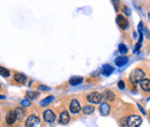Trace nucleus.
Instances as JSON below:
<instances>
[{"label": "nucleus", "instance_id": "f257e3e1", "mask_svg": "<svg viewBox=\"0 0 150 127\" xmlns=\"http://www.w3.org/2000/svg\"><path fill=\"white\" fill-rule=\"evenodd\" d=\"M143 79H144V72H143L142 70H140V68L134 70V71L132 72L131 76H129V80H131V82L133 84L140 83Z\"/></svg>", "mask_w": 150, "mask_h": 127}, {"label": "nucleus", "instance_id": "f03ea898", "mask_svg": "<svg viewBox=\"0 0 150 127\" xmlns=\"http://www.w3.org/2000/svg\"><path fill=\"white\" fill-rule=\"evenodd\" d=\"M142 123V119L136 116V114H133L131 117H128L127 119V126L128 127H139Z\"/></svg>", "mask_w": 150, "mask_h": 127}, {"label": "nucleus", "instance_id": "7ed1b4c3", "mask_svg": "<svg viewBox=\"0 0 150 127\" xmlns=\"http://www.w3.org/2000/svg\"><path fill=\"white\" fill-rule=\"evenodd\" d=\"M39 124H40V120L35 114L29 116L27 118V120H25V127H37Z\"/></svg>", "mask_w": 150, "mask_h": 127}, {"label": "nucleus", "instance_id": "20e7f679", "mask_svg": "<svg viewBox=\"0 0 150 127\" xmlns=\"http://www.w3.org/2000/svg\"><path fill=\"white\" fill-rule=\"evenodd\" d=\"M102 98H103V95H100V94H99V92H97V91H94V92H91V94H89V95L87 96L88 102L94 103V104H98V103H100Z\"/></svg>", "mask_w": 150, "mask_h": 127}, {"label": "nucleus", "instance_id": "39448f33", "mask_svg": "<svg viewBox=\"0 0 150 127\" xmlns=\"http://www.w3.org/2000/svg\"><path fill=\"white\" fill-rule=\"evenodd\" d=\"M43 117H44V120L46 123H53L56 120V114L52 110H45L43 113Z\"/></svg>", "mask_w": 150, "mask_h": 127}, {"label": "nucleus", "instance_id": "423d86ee", "mask_svg": "<svg viewBox=\"0 0 150 127\" xmlns=\"http://www.w3.org/2000/svg\"><path fill=\"white\" fill-rule=\"evenodd\" d=\"M15 120H16V113H15V111H9L7 113V116H6V123L8 125H13L15 123Z\"/></svg>", "mask_w": 150, "mask_h": 127}, {"label": "nucleus", "instance_id": "0eeeda50", "mask_svg": "<svg viewBox=\"0 0 150 127\" xmlns=\"http://www.w3.org/2000/svg\"><path fill=\"white\" fill-rule=\"evenodd\" d=\"M69 110H71L73 113H79V112H80L81 105H80V103H79L77 99H72L71 105H69Z\"/></svg>", "mask_w": 150, "mask_h": 127}, {"label": "nucleus", "instance_id": "6e6552de", "mask_svg": "<svg viewBox=\"0 0 150 127\" xmlns=\"http://www.w3.org/2000/svg\"><path fill=\"white\" fill-rule=\"evenodd\" d=\"M117 23H118V26H119L120 28H122V29H126V28L128 27V21L124 18L122 15H118V16H117Z\"/></svg>", "mask_w": 150, "mask_h": 127}, {"label": "nucleus", "instance_id": "1a4fd4ad", "mask_svg": "<svg viewBox=\"0 0 150 127\" xmlns=\"http://www.w3.org/2000/svg\"><path fill=\"white\" fill-rule=\"evenodd\" d=\"M69 121V114L67 111H62L60 113V117H59V123L62 124V125H66L67 123Z\"/></svg>", "mask_w": 150, "mask_h": 127}, {"label": "nucleus", "instance_id": "9d476101", "mask_svg": "<svg viewBox=\"0 0 150 127\" xmlns=\"http://www.w3.org/2000/svg\"><path fill=\"white\" fill-rule=\"evenodd\" d=\"M140 87L142 88V90L146 92H150V80L149 79H143L140 82Z\"/></svg>", "mask_w": 150, "mask_h": 127}, {"label": "nucleus", "instance_id": "9b49d317", "mask_svg": "<svg viewBox=\"0 0 150 127\" xmlns=\"http://www.w3.org/2000/svg\"><path fill=\"white\" fill-rule=\"evenodd\" d=\"M127 61H128V58L127 57H118L117 59H115V65L118 66V67H122V66H125L126 64H127Z\"/></svg>", "mask_w": 150, "mask_h": 127}, {"label": "nucleus", "instance_id": "f8f14e48", "mask_svg": "<svg viewBox=\"0 0 150 127\" xmlns=\"http://www.w3.org/2000/svg\"><path fill=\"white\" fill-rule=\"evenodd\" d=\"M99 112L103 114V116H108L109 112H110V105L108 103H102L100 106H99Z\"/></svg>", "mask_w": 150, "mask_h": 127}, {"label": "nucleus", "instance_id": "ddd939ff", "mask_svg": "<svg viewBox=\"0 0 150 127\" xmlns=\"http://www.w3.org/2000/svg\"><path fill=\"white\" fill-rule=\"evenodd\" d=\"M14 80H15L16 82H19V83H25V81H27V76H25L24 74L16 73V74L14 75Z\"/></svg>", "mask_w": 150, "mask_h": 127}, {"label": "nucleus", "instance_id": "4468645a", "mask_svg": "<svg viewBox=\"0 0 150 127\" xmlns=\"http://www.w3.org/2000/svg\"><path fill=\"white\" fill-rule=\"evenodd\" d=\"M82 81H83V79H82L81 76H73V77L69 79V84H72V86H77V84H80Z\"/></svg>", "mask_w": 150, "mask_h": 127}, {"label": "nucleus", "instance_id": "2eb2a0df", "mask_svg": "<svg viewBox=\"0 0 150 127\" xmlns=\"http://www.w3.org/2000/svg\"><path fill=\"white\" fill-rule=\"evenodd\" d=\"M102 72H103V74H104L105 76H109L110 74H112L113 67L111 66V65H108V64H106V65L103 66V71H102Z\"/></svg>", "mask_w": 150, "mask_h": 127}, {"label": "nucleus", "instance_id": "dca6fc26", "mask_svg": "<svg viewBox=\"0 0 150 127\" xmlns=\"http://www.w3.org/2000/svg\"><path fill=\"white\" fill-rule=\"evenodd\" d=\"M53 99H54V96H49V97L44 98L43 101H40V106H47Z\"/></svg>", "mask_w": 150, "mask_h": 127}, {"label": "nucleus", "instance_id": "f3484780", "mask_svg": "<svg viewBox=\"0 0 150 127\" xmlns=\"http://www.w3.org/2000/svg\"><path fill=\"white\" fill-rule=\"evenodd\" d=\"M103 97L106 98L108 101H113V99H114V94L110 90H105L104 94H103Z\"/></svg>", "mask_w": 150, "mask_h": 127}, {"label": "nucleus", "instance_id": "a211bd4d", "mask_svg": "<svg viewBox=\"0 0 150 127\" xmlns=\"http://www.w3.org/2000/svg\"><path fill=\"white\" fill-rule=\"evenodd\" d=\"M94 111H95V108L91 106V105H84V106H83V112H84L86 114H91Z\"/></svg>", "mask_w": 150, "mask_h": 127}, {"label": "nucleus", "instance_id": "6ab92c4d", "mask_svg": "<svg viewBox=\"0 0 150 127\" xmlns=\"http://www.w3.org/2000/svg\"><path fill=\"white\" fill-rule=\"evenodd\" d=\"M0 75L4 76V77H8V76L11 75V73H9L8 70H6V68H4V67H0Z\"/></svg>", "mask_w": 150, "mask_h": 127}, {"label": "nucleus", "instance_id": "aec40b11", "mask_svg": "<svg viewBox=\"0 0 150 127\" xmlns=\"http://www.w3.org/2000/svg\"><path fill=\"white\" fill-rule=\"evenodd\" d=\"M15 113H16V118H22L23 116H24V110H22L21 108H18V109L15 110Z\"/></svg>", "mask_w": 150, "mask_h": 127}, {"label": "nucleus", "instance_id": "412c9836", "mask_svg": "<svg viewBox=\"0 0 150 127\" xmlns=\"http://www.w3.org/2000/svg\"><path fill=\"white\" fill-rule=\"evenodd\" d=\"M119 52L120 53H126L127 52V48L125 44H119Z\"/></svg>", "mask_w": 150, "mask_h": 127}, {"label": "nucleus", "instance_id": "4be33fe9", "mask_svg": "<svg viewBox=\"0 0 150 127\" xmlns=\"http://www.w3.org/2000/svg\"><path fill=\"white\" fill-rule=\"evenodd\" d=\"M27 106H30V101L29 99H23L21 102V108H27Z\"/></svg>", "mask_w": 150, "mask_h": 127}, {"label": "nucleus", "instance_id": "5701e85b", "mask_svg": "<svg viewBox=\"0 0 150 127\" xmlns=\"http://www.w3.org/2000/svg\"><path fill=\"white\" fill-rule=\"evenodd\" d=\"M28 96L30 97V98H36V97H38V92L37 91H28Z\"/></svg>", "mask_w": 150, "mask_h": 127}, {"label": "nucleus", "instance_id": "b1692460", "mask_svg": "<svg viewBox=\"0 0 150 127\" xmlns=\"http://www.w3.org/2000/svg\"><path fill=\"white\" fill-rule=\"evenodd\" d=\"M141 45H142V43H140V42L136 44V46H135V49H134V53H137V52H139V50H140Z\"/></svg>", "mask_w": 150, "mask_h": 127}, {"label": "nucleus", "instance_id": "393cba45", "mask_svg": "<svg viewBox=\"0 0 150 127\" xmlns=\"http://www.w3.org/2000/svg\"><path fill=\"white\" fill-rule=\"evenodd\" d=\"M118 87H119L120 89H124V88H125V83H124V81H119V82H118Z\"/></svg>", "mask_w": 150, "mask_h": 127}, {"label": "nucleus", "instance_id": "a878e982", "mask_svg": "<svg viewBox=\"0 0 150 127\" xmlns=\"http://www.w3.org/2000/svg\"><path fill=\"white\" fill-rule=\"evenodd\" d=\"M39 90L47 91V90H50V88H49V87H46V86H39Z\"/></svg>", "mask_w": 150, "mask_h": 127}, {"label": "nucleus", "instance_id": "bb28decb", "mask_svg": "<svg viewBox=\"0 0 150 127\" xmlns=\"http://www.w3.org/2000/svg\"><path fill=\"white\" fill-rule=\"evenodd\" d=\"M124 12H125V14H126V15H131V11H129V8L124 7Z\"/></svg>", "mask_w": 150, "mask_h": 127}, {"label": "nucleus", "instance_id": "cd10ccee", "mask_svg": "<svg viewBox=\"0 0 150 127\" xmlns=\"http://www.w3.org/2000/svg\"><path fill=\"white\" fill-rule=\"evenodd\" d=\"M137 106H139V109H140V111H141V112H142L143 114H146V111H144V109H143V108H142L141 105H137Z\"/></svg>", "mask_w": 150, "mask_h": 127}, {"label": "nucleus", "instance_id": "c85d7f7f", "mask_svg": "<svg viewBox=\"0 0 150 127\" xmlns=\"http://www.w3.org/2000/svg\"><path fill=\"white\" fill-rule=\"evenodd\" d=\"M0 99H5V96H1L0 95Z\"/></svg>", "mask_w": 150, "mask_h": 127}, {"label": "nucleus", "instance_id": "c756f323", "mask_svg": "<svg viewBox=\"0 0 150 127\" xmlns=\"http://www.w3.org/2000/svg\"><path fill=\"white\" fill-rule=\"evenodd\" d=\"M148 18H150V14H149V16H148Z\"/></svg>", "mask_w": 150, "mask_h": 127}]
</instances>
